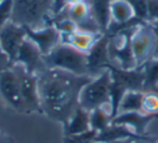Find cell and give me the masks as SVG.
Instances as JSON below:
<instances>
[{"instance_id": "1", "label": "cell", "mask_w": 158, "mask_h": 143, "mask_svg": "<svg viewBox=\"0 0 158 143\" xmlns=\"http://www.w3.org/2000/svg\"><path fill=\"white\" fill-rule=\"evenodd\" d=\"M37 77L41 114L63 126L79 106L81 89L93 79L90 76H77L65 70L49 68Z\"/></svg>"}, {"instance_id": "2", "label": "cell", "mask_w": 158, "mask_h": 143, "mask_svg": "<svg viewBox=\"0 0 158 143\" xmlns=\"http://www.w3.org/2000/svg\"><path fill=\"white\" fill-rule=\"evenodd\" d=\"M53 0H14L11 22L22 27L40 29L51 25Z\"/></svg>"}, {"instance_id": "3", "label": "cell", "mask_w": 158, "mask_h": 143, "mask_svg": "<svg viewBox=\"0 0 158 143\" xmlns=\"http://www.w3.org/2000/svg\"><path fill=\"white\" fill-rule=\"evenodd\" d=\"M44 62L49 69L65 70L77 76H90L87 53L62 42L57 44L48 55L44 57Z\"/></svg>"}, {"instance_id": "4", "label": "cell", "mask_w": 158, "mask_h": 143, "mask_svg": "<svg viewBox=\"0 0 158 143\" xmlns=\"http://www.w3.org/2000/svg\"><path fill=\"white\" fill-rule=\"evenodd\" d=\"M110 72L105 69L81 89L79 95V106L89 113L100 107L110 110Z\"/></svg>"}, {"instance_id": "5", "label": "cell", "mask_w": 158, "mask_h": 143, "mask_svg": "<svg viewBox=\"0 0 158 143\" xmlns=\"http://www.w3.org/2000/svg\"><path fill=\"white\" fill-rule=\"evenodd\" d=\"M136 26L126 28L118 33L114 37H110V57L112 64L123 68V69H133L136 68V62L132 50L131 39Z\"/></svg>"}, {"instance_id": "6", "label": "cell", "mask_w": 158, "mask_h": 143, "mask_svg": "<svg viewBox=\"0 0 158 143\" xmlns=\"http://www.w3.org/2000/svg\"><path fill=\"white\" fill-rule=\"evenodd\" d=\"M131 44L136 67H141L155 54L158 44V36L149 23H143L139 25L134 31Z\"/></svg>"}, {"instance_id": "7", "label": "cell", "mask_w": 158, "mask_h": 143, "mask_svg": "<svg viewBox=\"0 0 158 143\" xmlns=\"http://www.w3.org/2000/svg\"><path fill=\"white\" fill-rule=\"evenodd\" d=\"M12 67L15 70L19 78L21 97L24 103L25 113H40L41 114L37 75L28 74L20 64H13Z\"/></svg>"}, {"instance_id": "8", "label": "cell", "mask_w": 158, "mask_h": 143, "mask_svg": "<svg viewBox=\"0 0 158 143\" xmlns=\"http://www.w3.org/2000/svg\"><path fill=\"white\" fill-rule=\"evenodd\" d=\"M0 98L14 111L25 113L24 103L21 97L19 78L12 66L0 72Z\"/></svg>"}, {"instance_id": "9", "label": "cell", "mask_w": 158, "mask_h": 143, "mask_svg": "<svg viewBox=\"0 0 158 143\" xmlns=\"http://www.w3.org/2000/svg\"><path fill=\"white\" fill-rule=\"evenodd\" d=\"M110 36L103 34L99 40L87 52L89 73L91 77H97L104 70L107 69L108 65L112 64L110 57Z\"/></svg>"}, {"instance_id": "10", "label": "cell", "mask_w": 158, "mask_h": 143, "mask_svg": "<svg viewBox=\"0 0 158 143\" xmlns=\"http://www.w3.org/2000/svg\"><path fill=\"white\" fill-rule=\"evenodd\" d=\"M20 64L28 74L38 75L47 69L44 62V55L31 40L26 37L19 49L14 64Z\"/></svg>"}, {"instance_id": "11", "label": "cell", "mask_w": 158, "mask_h": 143, "mask_svg": "<svg viewBox=\"0 0 158 143\" xmlns=\"http://www.w3.org/2000/svg\"><path fill=\"white\" fill-rule=\"evenodd\" d=\"M25 39H26V32L24 27L19 26L11 21L0 28V44L9 57L12 64L15 62L19 49Z\"/></svg>"}, {"instance_id": "12", "label": "cell", "mask_w": 158, "mask_h": 143, "mask_svg": "<svg viewBox=\"0 0 158 143\" xmlns=\"http://www.w3.org/2000/svg\"><path fill=\"white\" fill-rule=\"evenodd\" d=\"M26 37L34 42L44 57L48 55L59 44H61V34L54 25H48L40 29L24 27Z\"/></svg>"}, {"instance_id": "13", "label": "cell", "mask_w": 158, "mask_h": 143, "mask_svg": "<svg viewBox=\"0 0 158 143\" xmlns=\"http://www.w3.org/2000/svg\"><path fill=\"white\" fill-rule=\"evenodd\" d=\"M157 118L158 115H148L142 112L119 113L113 118L112 124L125 126L139 137H146L149 124Z\"/></svg>"}, {"instance_id": "14", "label": "cell", "mask_w": 158, "mask_h": 143, "mask_svg": "<svg viewBox=\"0 0 158 143\" xmlns=\"http://www.w3.org/2000/svg\"><path fill=\"white\" fill-rule=\"evenodd\" d=\"M103 34L99 33H88V32L78 31L69 34H61V42L74 47L75 49L87 53L92 46L101 38Z\"/></svg>"}, {"instance_id": "15", "label": "cell", "mask_w": 158, "mask_h": 143, "mask_svg": "<svg viewBox=\"0 0 158 143\" xmlns=\"http://www.w3.org/2000/svg\"><path fill=\"white\" fill-rule=\"evenodd\" d=\"M63 128L65 138L80 136L90 131V113L84 110L81 106H78Z\"/></svg>"}, {"instance_id": "16", "label": "cell", "mask_w": 158, "mask_h": 143, "mask_svg": "<svg viewBox=\"0 0 158 143\" xmlns=\"http://www.w3.org/2000/svg\"><path fill=\"white\" fill-rule=\"evenodd\" d=\"M90 6L91 14L99 25L102 34L107 33L112 22L110 18V2L112 0H87Z\"/></svg>"}, {"instance_id": "17", "label": "cell", "mask_w": 158, "mask_h": 143, "mask_svg": "<svg viewBox=\"0 0 158 143\" xmlns=\"http://www.w3.org/2000/svg\"><path fill=\"white\" fill-rule=\"evenodd\" d=\"M110 18V23L115 25H125L136 20L133 8L127 0H112Z\"/></svg>"}, {"instance_id": "18", "label": "cell", "mask_w": 158, "mask_h": 143, "mask_svg": "<svg viewBox=\"0 0 158 143\" xmlns=\"http://www.w3.org/2000/svg\"><path fill=\"white\" fill-rule=\"evenodd\" d=\"M144 74V92H158V60L152 57L143 66Z\"/></svg>"}, {"instance_id": "19", "label": "cell", "mask_w": 158, "mask_h": 143, "mask_svg": "<svg viewBox=\"0 0 158 143\" xmlns=\"http://www.w3.org/2000/svg\"><path fill=\"white\" fill-rule=\"evenodd\" d=\"M112 115L108 108L100 107L90 112V127L98 133L104 131L112 125Z\"/></svg>"}, {"instance_id": "20", "label": "cell", "mask_w": 158, "mask_h": 143, "mask_svg": "<svg viewBox=\"0 0 158 143\" xmlns=\"http://www.w3.org/2000/svg\"><path fill=\"white\" fill-rule=\"evenodd\" d=\"M143 97V91H128L120 102L118 114L128 112H142Z\"/></svg>"}, {"instance_id": "21", "label": "cell", "mask_w": 158, "mask_h": 143, "mask_svg": "<svg viewBox=\"0 0 158 143\" xmlns=\"http://www.w3.org/2000/svg\"><path fill=\"white\" fill-rule=\"evenodd\" d=\"M142 113L148 115H158V92H144Z\"/></svg>"}, {"instance_id": "22", "label": "cell", "mask_w": 158, "mask_h": 143, "mask_svg": "<svg viewBox=\"0 0 158 143\" xmlns=\"http://www.w3.org/2000/svg\"><path fill=\"white\" fill-rule=\"evenodd\" d=\"M14 0H2L0 2V28L11 21Z\"/></svg>"}, {"instance_id": "23", "label": "cell", "mask_w": 158, "mask_h": 143, "mask_svg": "<svg viewBox=\"0 0 158 143\" xmlns=\"http://www.w3.org/2000/svg\"><path fill=\"white\" fill-rule=\"evenodd\" d=\"M97 136H98V132L91 129L90 131L86 132V133H84V134H80V136L65 138L64 142L65 143H100V142L94 141Z\"/></svg>"}, {"instance_id": "24", "label": "cell", "mask_w": 158, "mask_h": 143, "mask_svg": "<svg viewBox=\"0 0 158 143\" xmlns=\"http://www.w3.org/2000/svg\"><path fill=\"white\" fill-rule=\"evenodd\" d=\"M149 24H158V0H147Z\"/></svg>"}, {"instance_id": "25", "label": "cell", "mask_w": 158, "mask_h": 143, "mask_svg": "<svg viewBox=\"0 0 158 143\" xmlns=\"http://www.w3.org/2000/svg\"><path fill=\"white\" fill-rule=\"evenodd\" d=\"M13 65L12 62L10 61L9 57L7 55V53L3 51L2 47L0 44V72H2V70L7 69V68L11 67Z\"/></svg>"}, {"instance_id": "26", "label": "cell", "mask_w": 158, "mask_h": 143, "mask_svg": "<svg viewBox=\"0 0 158 143\" xmlns=\"http://www.w3.org/2000/svg\"><path fill=\"white\" fill-rule=\"evenodd\" d=\"M67 8L65 0H53V18L61 14Z\"/></svg>"}, {"instance_id": "27", "label": "cell", "mask_w": 158, "mask_h": 143, "mask_svg": "<svg viewBox=\"0 0 158 143\" xmlns=\"http://www.w3.org/2000/svg\"><path fill=\"white\" fill-rule=\"evenodd\" d=\"M134 143H157L156 140L152 137H146V138H143V139H139V140H135Z\"/></svg>"}, {"instance_id": "28", "label": "cell", "mask_w": 158, "mask_h": 143, "mask_svg": "<svg viewBox=\"0 0 158 143\" xmlns=\"http://www.w3.org/2000/svg\"><path fill=\"white\" fill-rule=\"evenodd\" d=\"M65 1H66L67 7H69V6L76 5V3H78V2H81V1H84V0H65Z\"/></svg>"}, {"instance_id": "29", "label": "cell", "mask_w": 158, "mask_h": 143, "mask_svg": "<svg viewBox=\"0 0 158 143\" xmlns=\"http://www.w3.org/2000/svg\"><path fill=\"white\" fill-rule=\"evenodd\" d=\"M133 139H127V140H120V141H115V142H112V143H134Z\"/></svg>"}, {"instance_id": "30", "label": "cell", "mask_w": 158, "mask_h": 143, "mask_svg": "<svg viewBox=\"0 0 158 143\" xmlns=\"http://www.w3.org/2000/svg\"><path fill=\"white\" fill-rule=\"evenodd\" d=\"M154 59H157L158 60V44H157V48H156V51H155V54H154Z\"/></svg>"}, {"instance_id": "31", "label": "cell", "mask_w": 158, "mask_h": 143, "mask_svg": "<svg viewBox=\"0 0 158 143\" xmlns=\"http://www.w3.org/2000/svg\"><path fill=\"white\" fill-rule=\"evenodd\" d=\"M1 1H2V0H0V2H1Z\"/></svg>"}]
</instances>
